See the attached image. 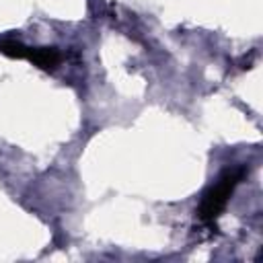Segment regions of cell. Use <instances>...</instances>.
Masks as SVG:
<instances>
[{
    "label": "cell",
    "mask_w": 263,
    "mask_h": 263,
    "mask_svg": "<svg viewBox=\"0 0 263 263\" xmlns=\"http://www.w3.org/2000/svg\"><path fill=\"white\" fill-rule=\"evenodd\" d=\"M242 175H245V168L226 171V173L220 177V181H218L216 185H212V187L203 193L201 203H199V208H197V216H199L201 222L212 224V222L224 212V208H226V203H228V199H230L234 187L240 183Z\"/></svg>",
    "instance_id": "cell-1"
},
{
    "label": "cell",
    "mask_w": 263,
    "mask_h": 263,
    "mask_svg": "<svg viewBox=\"0 0 263 263\" xmlns=\"http://www.w3.org/2000/svg\"><path fill=\"white\" fill-rule=\"evenodd\" d=\"M27 60L41 70H53L60 64V51L53 47H29Z\"/></svg>",
    "instance_id": "cell-2"
},
{
    "label": "cell",
    "mask_w": 263,
    "mask_h": 263,
    "mask_svg": "<svg viewBox=\"0 0 263 263\" xmlns=\"http://www.w3.org/2000/svg\"><path fill=\"white\" fill-rule=\"evenodd\" d=\"M0 53L14 58V60H27L29 55V47L18 43V41H0Z\"/></svg>",
    "instance_id": "cell-3"
}]
</instances>
